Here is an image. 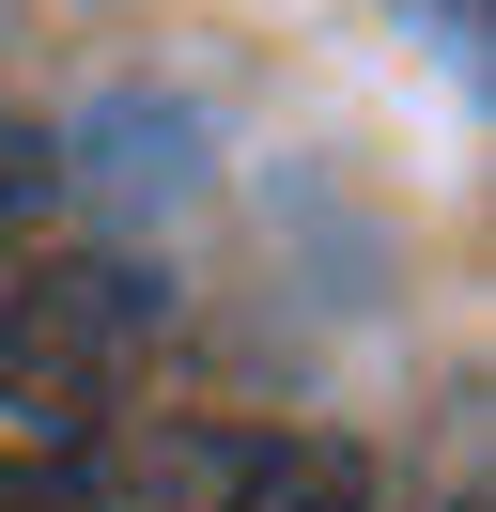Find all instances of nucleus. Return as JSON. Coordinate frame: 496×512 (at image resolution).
Here are the masks:
<instances>
[{"instance_id":"obj_1","label":"nucleus","mask_w":496,"mask_h":512,"mask_svg":"<svg viewBox=\"0 0 496 512\" xmlns=\"http://www.w3.org/2000/svg\"><path fill=\"white\" fill-rule=\"evenodd\" d=\"M62 187H78L93 218H186V202H202V109H171V94H93L78 140H62Z\"/></svg>"}]
</instances>
